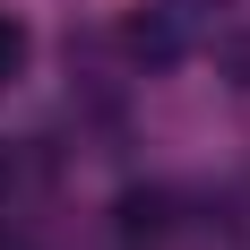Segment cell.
I'll use <instances>...</instances> for the list:
<instances>
[{
  "instance_id": "obj_3",
  "label": "cell",
  "mask_w": 250,
  "mask_h": 250,
  "mask_svg": "<svg viewBox=\"0 0 250 250\" xmlns=\"http://www.w3.org/2000/svg\"><path fill=\"white\" fill-rule=\"evenodd\" d=\"M0 190H9V155H0Z\"/></svg>"
},
{
  "instance_id": "obj_2",
  "label": "cell",
  "mask_w": 250,
  "mask_h": 250,
  "mask_svg": "<svg viewBox=\"0 0 250 250\" xmlns=\"http://www.w3.org/2000/svg\"><path fill=\"white\" fill-rule=\"evenodd\" d=\"M18 69H26V26L0 18V78H18Z\"/></svg>"
},
{
  "instance_id": "obj_1",
  "label": "cell",
  "mask_w": 250,
  "mask_h": 250,
  "mask_svg": "<svg viewBox=\"0 0 250 250\" xmlns=\"http://www.w3.org/2000/svg\"><path fill=\"white\" fill-rule=\"evenodd\" d=\"M121 233H164V199H155V190H138V199H121Z\"/></svg>"
}]
</instances>
